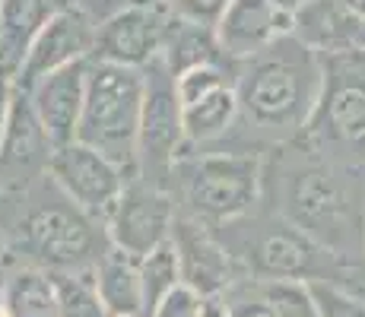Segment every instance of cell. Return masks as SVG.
Returning <instances> with one entry per match:
<instances>
[{
  "instance_id": "5",
  "label": "cell",
  "mask_w": 365,
  "mask_h": 317,
  "mask_svg": "<svg viewBox=\"0 0 365 317\" xmlns=\"http://www.w3.org/2000/svg\"><path fill=\"white\" fill-rule=\"evenodd\" d=\"M324 89L302 133L312 146L365 152V51L327 54Z\"/></svg>"
},
{
  "instance_id": "29",
  "label": "cell",
  "mask_w": 365,
  "mask_h": 317,
  "mask_svg": "<svg viewBox=\"0 0 365 317\" xmlns=\"http://www.w3.org/2000/svg\"><path fill=\"white\" fill-rule=\"evenodd\" d=\"M13 93H16V83H13V76L0 73V146H4L6 127H10V108H13Z\"/></svg>"
},
{
  "instance_id": "33",
  "label": "cell",
  "mask_w": 365,
  "mask_h": 317,
  "mask_svg": "<svg viewBox=\"0 0 365 317\" xmlns=\"http://www.w3.org/2000/svg\"><path fill=\"white\" fill-rule=\"evenodd\" d=\"M279 4H283V6H286V10H292V13H296V10H299V6H302V4H305V0H279Z\"/></svg>"
},
{
  "instance_id": "18",
  "label": "cell",
  "mask_w": 365,
  "mask_h": 317,
  "mask_svg": "<svg viewBox=\"0 0 365 317\" xmlns=\"http://www.w3.org/2000/svg\"><path fill=\"white\" fill-rule=\"evenodd\" d=\"M96 289L108 317H146L140 260L128 257L124 251H105V257L96 264Z\"/></svg>"
},
{
  "instance_id": "16",
  "label": "cell",
  "mask_w": 365,
  "mask_h": 317,
  "mask_svg": "<svg viewBox=\"0 0 365 317\" xmlns=\"http://www.w3.org/2000/svg\"><path fill=\"white\" fill-rule=\"evenodd\" d=\"M172 241L178 248L181 279L200 298L220 295L222 286H229V254L207 235L203 222L197 225L191 219H175Z\"/></svg>"
},
{
  "instance_id": "27",
  "label": "cell",
  "mask_w": 365,
  "mask_h": 317,
  "mask_svg": "<svg viewBox=\"0 0 365 317\" xmlns=\"http://www.w3.org/2000/svg\"><path fill=\"white\" fill-rule=\"evenodd\" d=\"M172 16L185 19V23H197L207 29H216L220 19L226 16V10L232 6V0H172Z\"/></svg>"
},
{
  "instance_id": "9",
  "label": "cell",
  "mask_w": 365,
  "mask_h": 317,
  "mask_svg": "<svg viewBox=\"0 0 365 317\" xmlns=\"http://www.w3.org/2000/svg\"><path fill=\"white\" fill-rule=\"evenodd\" d=\"M175 219L178 216H175L172 197L163 187L153 181L130 178L111 219L105 222V232H108L111 248L124 251L133 260H143L146 254H153L159 244L172 238Z\"/></svg>"
},
{
  "instance_id": "19",
  "label": "cell",
  "mask_w": 365,
  "mask_h": 317,
  "mask_svg": "<svg viewBox=\"0 0 365 317\" xmlns=\"http://www.w3.org/2000/svg\"><path fill=\"white\" fill-rule=\"evenodd\" d=\"M163 61L168 63V70L175 76L191 67H203V63H229V58L220 48V38H216V29L185 23V19H175V16H168Z\"/></svg>"
},
{
  "instance_id": "31",
  "label": "cell",
  "mask_w": 365,
  "mask_h": 317,
  "mask_svg": "<svg viewBox=\"0 0 365 317\" xmlns=\"http://www.w3.org/2000/svg\"><path fill=\"white\" fill-rule=\"evenodd\" d=\"M200 317H232V308L222 301V295H210L200 301Z\"/></svg>"
},
{
  "instance_id": "20",
  "label": "cell",
  "mask_w": 365,
  "mask_h": 317,
  "mask_svg": "<svg viewBox=\"0 0 365 317\" xmlns=\"http://www.w3.org/2000/svg\"><path fill=\"white\" fill-rule=\"evenodd\" d=\"M4 311L10 317H61L58 295L48 273L19 270L6 279Z\"/></svg>"
},
{
  "instance_id": "11",
  "label": "cell",
  "mask_w": 365,
  "mask_h": 317,
  "mask_svg": "<svg viewBox=\"0 0 365 317\" xmlns=\"http://www.w3.org/2000/svg\"><path fill=\"white\" fill-rule=\"evenodd\" d=\"M165 29H168V16H163L159 6L130 4L128 10L115 13L99 26L93 61L143 70L163 54Z\"/></svg>"
},
{
  "instance_id": "35",
  "label": "cell",
  "mask_w": 365,
  "mask_h": 317,
  "mask_svg": "<svg viewBox=\"0 0 365 317\" xmlns=\"http://www.w3.org/2000/svg\"><path fill=\"white\" fill-rule=\"evenodd\" d=\"M4 295H6V279L0 276V308H4Z\"/></svg>"
},
{
  "instance_id": "13",
  "label": "cell",
  "mask_w": 365,
  "mask_h": 317,
  "mask_svg": "<svg viewBox=\"0 0 365 317\" xmlns=\"http://www.w3.org/2000/svg\"><path fill=\"white\" fill-rule=\"evenodd\" d=\"M51 140L32 108L29 93L16 89L10 108V127H6L4 146H0V187L16 190L29 185L38 172H48L51 162Z\"/></svg>"
},
{
  "instance_id": "23",
  "label": "cell",
  "mask_w": 365,
  "mask_h": 317,
  "mask_svg": "<svg viewBox=\"0 0 365 317\" xmlns=\"http://www.w3.org/2000/svg\"><path fill=\"white\" fill-rule=\"evenodd\" d=\"M58 295L61 317H108L99 289H96V270L76 273H48Z\"/></svg>"
},
{
  "instance_id": "6",
  "label": "cell",
  "mask_w": 365,
  "mask_h": 317,
  "mask_svg": "<svg viewBox=\"0 0 365 317\" xmlns=\"http://www.w3.org/2000/svg\"><path fill=\"white\" fill-rule=\"evenodd\" d=\"M185 194L200 222H229L245 216L261 197L257 152H213L181 168Z\"/></svg>"
},
{
  "instance_id": "36",
  "label": "cell",
  "mask_w": 365,
  "mask_h": 317,
  "mask_svg": "<svg viewBox=\"0 0 365 317\" xmlns=\"http://www.w3.org/2000/svg\"><path fill=\"white\" fill-rule=\"evenodd\" d=\"M0 317H10V314H6V311H4V308H0Z\"/></svg>"
},
{
  "instance_id": "14",
  "label": "cell",
  "mask_w": 365,
  "mask_h": 317,
  "mask_svg": "<svg viewBox=\"0 0 365 317\" xmlns=\"http://www.w3.org/2000/svg\"><path fill=\"white\" fill-rule=\"evenodd\" d=\"M89 67H93V58L61 67L51 76H45L29 93L32 108L38 115V121L45 127L54 150H61V146L76 140V127H80L83 105H86Z\"/></svg>"
},
{
  "instance_id": "8",
  "label": "cell",
  "mask_w": 365,
  "mask_h": 317,
  "mask_svg": "<svg viewBox=\"0 0 365 317\" xmlns=\"http://www.w3.org/2000/svg\"><path fill=\"white\" fill-rule=\"evenodd\" d=\"M146 73V95H143V121H140V172L150 175L153 185H159V175L172 172L185 140V108L178 102L175 73L159 54ZM146 178V181H150Z\"/></svg>"
},
{
  "instance_id": "21",
  "label": "cell",
  "mask_w": 365,
  "mask_h": 317,
  "mask_svg": "<svg viewBox=\"0 0 365 317\" xmlns=\"http://www.w3.org/2000/svg\"><path fill=\"white\" fill-rule=\"evenodd\" d=\"M238 124V95L235 86L203 98V102L185 108V140L187 143H210L226 137Z\"/></svg>"
},
{
  "instance_id": "34",
  "label": "cell",
  "mask_w": 365,
  "mask_h": 317,
  "mask_svg": "<svg viewBox=\"0 0 365 317\" xmlns=\"http://www.w3.org/2000/svg\"><path fill=\"white\" fill-rule=\"evenodd\" d=\"M4 254H6V238H4V232H0V264H4Z\"/></svg>"
},
{
  "instance_id": "17",
  "label": "cell",
  "mask_w": 365,
  "mask_h": 317,
  "mask_svg": "<svg viewBox=\"0 0 365 317\" xmlns=\"http://www.w3.org/2000/svg\"><path fill=\"white\" fill-rule=\"evenodd\" d=\"M54 13L51 0H0V73L16 80L35 38Z\"/></svg>"
},
{
  "instance_id": "32",
  "label": "cell",
  "mask_w": 365,
  "mask_h": 317,
  "mask_svg": "<svg viewBox=\"0 0 365 317\" xmlns=\"http://www.w3.org/2000/svg\"><path fill=\"white\" fill-rule=\"evenodd\" d=\"M133 4H140V6H165V4H172V0H133Z\"/></svg>"
},
{
  "instance_id": "26",
  "label": "cell",
  "mask_w": 365,
  "mask_h": 317,
  "mask_svg": "<svg viewBox=\"0 0 365 317\" xmlns=\"http://www.w3.org/2000/svg\"><path fill=\"white\" fill-rule=\"evenodd\" d=\"M312 292H314V305H318V317H365V298L346 292L343 286L314 279Z\"/></svg>"
},
{
  "instance_id": "7",
  "label": "cell",
  "mask_w": 365,
  "mask_h": 317,
  "mask_svg": "<svg viewBox=\"0 0 365 317\" xmlns=\"http://www.w3.org/2000/svg\"><path fill=\"white\" fill-rule=\"evenodd\" d=\"M48 175H51L54 187L73 203L76 209L96 222H108L115 213L118 200H121L124 187H128L130 175L118 168L111 159L96 152L86 143H67L51 152L48 162Z\"/></svg>"
},
{
  "instance_id": "22",
  "label": "cell",
  "mask_w": 365,
  "mask_h": 317,
  "mask_svg": "<svg viewBox=\"0 0 365 317\" xmlns=\"http://www.w3.org/2000/svg\"><path fill=\"white\" fill-rule=\"evenodd\" d=\"M140 283H143V305H146V317L156 314V308L163 305L168 295L175 292L185 279H181V260H178V248L168 238L165 244H159L153 254H146L140 260Z\"/></svg>"
},
{
  "instance_id": "25",
  "label": "cell",
  "mask_w": 365,
  "mask_h": 317,
  "mask_svg": "<svg viewBox=\"0 0 365 317\" xmlns=\"http://www.w3.org/2000/svg\"><path fill=\"white\" fill-rule=\"evenodd\" d=\"M229 76H232L229 73V63H203V67H191L185 73H178L175 76V89H178L181 108H191V105L203 102V98L235 86Z\"/></svg>"
},
{
  "instance_id": "28",
  "label": "cell",
  "mask_w": 365,
  "mask_h": 317,
  "mask_svg": "<svg viewBox=\"0 0 365 317\" xmlns=\"http://www.w3.org/2000/svg\"><path fill=\"white\" fill-rule=\"evenodd\" d=\"M200 295L194 292L191 286L181 283L178 289H175L172 295L163 301V305L156 308V314L153 317H200Z\"/></svg>"
},
{
  "instance_id": "15",
  "label": "cell",
  "mask_w": 365,
  "mask_h": 317,
  "mask_svg": "<svg viewBox=\"0 0 365 317\" xmlns=\"http://www.w3.org/2000/svg\"><path fill=\"white\" fill-rule=\"evenodd\" d=\"M292 35L321 58L365 51V23L343 0H305L296 10Z\"/></svg>"
},
{
  "instance_id": "24",
  "label": "cell",
  "mask_w": 365,
  "mask_h": 317,
  "mask_svg": "<svg viewBox=\"0 0 365 317\" xmlns=\"http://www.w3.org/2000/svg\"><path fill=\"white\" fill-rule=\"evenodd\" d=\"M257 298L277 317H318L312 283L305 279H261Z\"/></svg>"
},
{
  "instance_id": "3",
  "label": "cell",
  "mask_w": 365,
  "mask_h": 317,
  "mask_svg": "<svg viewBox=\"0 0 365 317\" xmlns=\"http://www.w3.org/2000/svg\"><path fill=\"white\" fill-rule=\"evenodd\" d=\"M146 73L133 67L93 61L86 105L76 127V143L93 146L105 159L137 178L140 172V121H143Z\"/></svg>"
},
{
  "instance_id": "30",
  "label": "cell",
  "mask_w": 365,
  "mask_h": 317,
  "mask_svg": "<svg viewBox=\"0 0 365 317\" xmlns=\"http://www.w3.org/2000/svg\"><path fill=\"white\" fill-rule=\"evenodd\" d=\"M232 317H277V314L261 298H255V301H238V305H232Z\"/></svg>"
},
{
  "instance_id": "10",
  "label": "cell",
  "mask_w": 365,
  "mask_h": 317,
  "mask_svg": "<svg viewBox=\"0 0 365 317\" xmlns=\"http://www.w3.org/2000/svg\"><path fill=\"white\" fill-rule=\"evenodd\" d=\"M96 35H99V26H93V19L83 10H58L48 26L41 29V35L35 38L29 58L23 61L16 73V89L23 93H32L45 76H51L54 70L70 67L76 61L93 58L96 51Z\"/></svg>"
},
{
  "instance_id": "2",
  "label": "cell",
  "mask_w": 365,
  "mask_h": 317,
  "mask_svg": "<svg viewBox=\"0 0 365 317\" xmlns=\"http://www.w3.org/2000/svg\"><path fill=\"white\" fill-rule=\"evenodd\" d=\"M349 178V168L318 159V152L286 175V219L340 257H349L353 232L365 238V197L353 194Z\"/></svg>"
},
{
  "instance_id": "1",
  "label": "cell",
  "mask_w": 365,
  "mask_h": 317,
  "mask_svg": "<svg viewBox=\"0 0 365 317\" xmlns=\"http://www.w3.org/2000/svg\"><path fill=\"white\" fill-rule=\"evenodd\" d=\"M324 89V61L318 51L286 35L257 58L245 61L235 80L238 124L264 140L302 137Z\"/></svg>"
},
{
  "instance_id": "4",
  "label": "cell",
  "mask_w": 365,
  "mask_h": 317,
  "mask_svg": "<svg viewBox=\"0 0 365 317\" xmlns=\"http://www.w3.org/2000/svg\"><path fill=\"white\" fill-rule=\"evenodd\" d=\"M16 244L48 273L96 270L105 257L96 219L64 197V203H38L19 219Z\"/></svg>"
},
{
  "instance_id": "12",
  "label": "cell",
  "mask_w": 365,
  "mask_h": 317,
  "mask_svg": "<svg viewBox=\"0 0 365 317\" xmlns=\"http://www.w3.org/2000/svg\"><path fill=\"white\" fill-rule=\"evenodd\" d=\"M296 13L279 0H232L216 26V38L229 61H251L279 38L292 35Z\"/></svg>"
}]
</instances>
